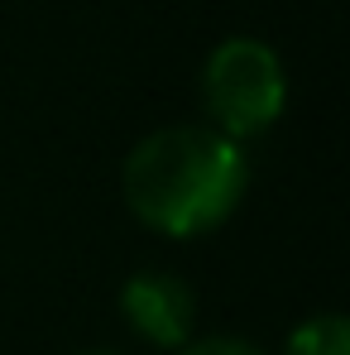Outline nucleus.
Returning <instances> with one entry per match:
<instances>
[{"mask_svg":"<svg viewBox=\"0 0 350 355\" xmlns=\"http://www.w3.org/2000/svg\"><path fill=\"white\" fill-rule=\"evenodd\" d=\"M250 192L245 144L211 125H164L144 135L120 164V197L130 216L168 240L211 236Z\"/></svg>","mask_w":350,"mask_h":355,"instance_id":"1","label":"nucleus"},{"mask_svg":"<svg viewBox=\"0 0 350 355\" xmlns=\"http://www.w3.org/2000/svg\"><path fill=\"white\" fill-rule=\"evenodd\" d=\"M202 106L211 130L245 144L274 130L288 111V67L274 53V44L254 34L221 39L202 62Z\"/></svg>","mask_w":350,"mask_h":355,"instance_id":"2","label":"nucleus"},{"mask_svg":"<svg viewBox=\"0 0 350 355\" xmlns=\"http://www.w3.org/2000/svg\"><path fill=\"white\" fill-rule=\"evenodd\" d=\"M120 312L130 331L159 351H182L197 336V293L168 269H139L120 288Z\"/></svg>","mask_w":350,"mask_h":355,"instance_id":"3","label":"nucleus"},{"mask_svg":"<svg viewBox=\"0 0 350 355\" xmlns=\"http://www.w3.org/2000/svg\"><path fill=\"white\" fill-rule=\"evenodd\" d=\"M279 355H350V322L341 312H312L288 331Z\"/></svg>","mask_w":350,"mask_h":355,"instance_id":"4","label":"nucleus"},{"mask_svg":"<svg viewBox=\"0 0 350 355\" xmlns=\"http://www.w3.org/2000/svg\"><path fill=\"white\" fill-rule=\"evenodd\" d=\"M173 355H269V351L259 341H250V336H192Z\"/></svg>","mask_w":350,"mask_h":355,"instance_id":"5","label":"nucleus"},{"mask_svg":"<svg viewBox=\"0 0 350 355\" xmlns=\"http://www.w3.org/2000/svg\"><path fill=\"white\" fill-rule=\"evenodd\" d=\"M82 355H116V351H82Z\"/></svg>","mask_w":350,"mask_h":355,"instance_id":"6","label":"nucleus"}]
</instances>
